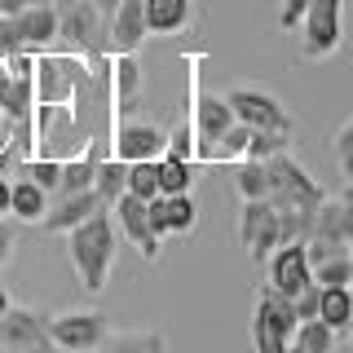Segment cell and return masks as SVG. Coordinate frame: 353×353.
<instances>
[{"label":"cell","mask_w":353,"mask_h":353,"mask_svg":"<svg viewBox=\"0 0 353 353\" xmlns=\"http://www.w3.org/2000/svg\"><path fill=\"white\" fill-rule=\"evenodd\" d=\"M287 353H305V349H296V345H292V349H287Z\"/></svg>","instance_id":"obj_42"},{"label":"cell","mask_w":353,"mask_h":353,"mask_svg":"<svg viewBox=\"0 0 353 353\" xmlns=\"http://www.w3.org/2000/svg\"><path fill=\"white\" fill-rule=\"evenodd\" d=\"M349 287H353V248H349Z\"/></svg>","instance_id":"obj_41"},{"label":"cell","mask_w":353,"mask_h":353,"mask_svg":"<svg viewBox=\"0 0 353 353\" xmlns=\"http://www.w3.org/2000/svg\"><path fill=\"white\" fill-rule=\"evenodd\" d=\"M49 190L44 185H36L31 176H14V190H9V212H14L22 225H40L44 221V212H49Z\"/></svg>","instance_id":"obj_17"},{"label":"cell","mask_w":353,"mask_h":353,"mask_svg":"<svg viewBox=\"0 0 353 353\" xmlns=\"http://www.w3.org/2000/svg\"><path fill=\"white\" fill-rule=\"evenodd\" d=\"M305 9H309V0H283V9H279V27L296 31V27H301V18H305Z\"/></svg>","instance_id":"obj_33"},{"label":"cell","mask_w":353,"mask_h":353,"mask_svg":"<svg viewBox=\"0 0 353 353\" xmlns=\"http://www.w3.org/2000/svg\"><path fill=\"white\" fill-rule=\"evenodd\" d=\"M265 283L279 287V292L296 296L305 283H314V270H309L305 243H279V248L265 256Z\"/></svg>","instance_id":"obj_10"},{"label":"cell","mask_w":353,"mask_h":353,"mask_svg":"<svg viewBox=\"0 0 353 353\" xmlns=\"http://www.w3.org/2000/svg\"><path fill=\"white\" fill-rule=\"evenodd\" d=\"M93 172H97V154H80V159H62V176L53 194H71V190H93Z\"/></svg>","instance_id":"obj_25"},{"label":"cell","mask_w":353,"mask_h":353,"mask_svg":"<svg viewBox=\"0 0 353 353\" xmlns=\"http://www.w3.org/2000/svg\"><path fill=\"white\" fill-rule=\"evenodd\" d=\"M314 283L318 287H349V252H336V256L314 265Z\"/></svg>","instance_id":"obj_29"},{"label":"cell","mask_w":353,"mask_h":353,"mask_svg":"<svg viewBox=\"0 0 353 353\" xmlns=\"http://www.w3.org/2000/svg\"><path fill=\"white\" fill-rule=\"evenodd\" d=\"M323 199L327 190L305 172V163H296L287 150L270 159V203L279 212H318Z\"/></svg>","instance_id":"obj_3"},{"label":"cell","mask_w":353,"mask_h":353,"mask_svg":"<svg viewBox=\"0 0 353 353\" xmlns=\"http://www.w3.org/2000/svg\"><path fill=\"white\" fill-rule=\"evenodd\" d=\"M53 9H58V36L84 53H97V22H102V14H97L93 0H53Z\"/></svg>","instance_id":"obj_11"},{"label":"cell","mask_w":353,"mask_h":353,"mask_svg":"<svg viewBox=\"0 0 353 353\" xmlns=\"http://www.w3.org/2000/svg\"><path fill=\"white\" fill-rule=\"evenodd\" d=\"M27 5H53V0H5L0 14H18V9H27Z\"/></svg>","instance_id":"obj_36"},{"label":"cell","mask_w":353,"mask_h":353,"mask_svg":"<svg viewBox=\"0 0 353 353\" xmlns=\"http://www.w3.org/2000/svg\"><path fill=\"white\" fill-rule=\"evenodd\" d=\"M190 22V0H146V27L150 36H172Z\"/></svg>","instance_id":"obj_18"},{"label":"cell","mask_w":353,"mask_h":353,"mask_svg":"<svg viewBox=\"0 0 353 353\" xmlns=\"http://www.w3.org/2000/svg\"><path fill=\"white\" fill-rule=\"evenodd\" d=\"M318 318L331 327V331H345L353 327V292L349 287H323V301H318Z\"/></svg>","instance_id":"obj_22"},{"label":"cell","mask_w":353,"mask_h":353,"mask_svg":"<svg viewBox=\"0 0 353 353\" xmlns=\"http://www.w3.org/2000/svg\"><path fill=\"white\" fill-rule=\"evenodd\" d=\"M230 110H234L239 124L248 128H270V132H292V115H287V106L279 102L274 93H265V88H252V84H239L225 93Z\"/></svg>","instance_id":"obj_6"},{"label":"cell","mask_w":353,"mask_h":353,"mask_svg":"<svg viewBox=\"0 0 353 353\" xmlns=\"http://www.w3.org/2000/svg\"><path fill=\"white\" fill-rule=\"evenodd\" d=\"M9 309V292H5V283H0V314Z\"/></svg>","instance_id":"obj_40"},{"label":"cell","mask_w":353,"mask_h":353,"mask_svg":"<svg viewBox=\"0 0 353 353\" xmlns=\"http://www.w3.org/2000/svg\"><path fill=\"white\" fill-rule=\"evenodd\" d=\"M154 168H159V194H185L194 181V163L185 159V154L176 150H163L159 159H154Z\"/></svg>","instance_id":"obj_19"},{"label":"cell","mask_w":353,"mask_h":353,"mask_svg":"<svg viewBox=\"0 0 353 353\" xmlns=\"http://www.w3.org/2000/svg\"><path fill=\"white\" fill-rule=\"evenodd\" d=\"M110 336V318L102 309H66V314H49V340L75 353H97L102 340Z\"/></svg>","instance_id":"obj_5"},{"label":"cell","mask_w":353,"mask_h":353,"mask_svg":"<svg viewBox=\"0 0 353 353\" xmlns=\"http://www.w3.org/2000/svg\"><path fill=\"white\" fill-rule=\"evenodd\" d=\"M168 137H163L154 124H119L115 128V154L124 163H137V159H159Z\"/></svg>","instance_id":"obj_15"},{"label":"cell","mask_w":353,"mask_h":353,"mask_svg":"<svg viewBox=\"0 0 353 353\" xmlns=\"http://www.w3.org/2000/svg\"><path fill=\"white\" fill-rule=\"evenodd\" d=\"M301 323L296 301L279 287L261 283L256 287V309H252V349L256 353H287L292 349V331Z\"/></svg>","instance_id":"obj_2"},{"label":"cell","mask_w":353,"mask_h":353,"mask_svg":"<svg viewBox=\"0 0 353 353\" xmlns=\"http://www.w3.org/2000/svg\"><path fill=\"white\" fill-rule=\"evenodd\" d=\"M292 345L305 349V353H336L340 345V331H331L323 318H301L292 331Z\"/></svg>","instance_id":"obj_23"},{"label":"cell","mask_w":353,"mask_h":353,"mask_svg":"<svg viewBox=\"0 0 353 353\" xmlns=\"http://www.w3.org/2000/svg\"><path fill=\"white\" fill-rule=\"evenodd\" d=\"M296 31H301V58L327 62L345 44V0H309Z\"/></svg>","instance_id":"obj_4"},{"label":"cell","mask_w":353,"mask_h":353,"mask_svg":"<svg viewBox=\"0 0 353 353\" xmlns=\"http://www.w3.org/2000/svg\"><path fill=\"white\" fill-rule=\"evenodd\" d=\"M49 340V314L31 305H9L0 314V349L5 353H22V349H36Z\"/></svg>","instance_id":"obj_9"},{"label":"cell","mask_w":353,"mask_h":353,"mask_svg":"<svg viewBox=\"0 0 353 353\" xmlns=\"http://www.w3.org/2000/svg\"><path fill=\"white\" fill-rule=\"evenodd\" d=\"M66 252H71V265H75V274H80L84 292H93V296L106 292L115 256H119V230H115L110 208H97L88 221H80L75 230H66Z\"/></svg>","instance_id":"obj_1"},{"label":"cell","mask_w":353,"mask_h":353,"mask_svg":"<svg viewBox=\"0 0 353 353\" xmlns=\"http://www.w3.org/2000/svg\"><path fill=\"white\" fill-rule=\"evenodd\" d=\"M239 243L248 248V256L256 265H265V256L279 248V208H274L270 199H243Z\"/></svg>","instance_id":"obj_7"},{"label":"cell","mask_w":353,"mask_h":353,"mask_svg":"<svg viewBox=\"0 0 353 353\" xmlns=\"http://www.w3.org/2000/svg\"><path fill=\"white\" fill-rule=\"evenodd\" d=\"M115 93H119V106H128L132 97H137V88H141V66L132 53H115Z\"/></svg>","instance_id":"obj_26"},{"label":"cell","mask_w":353,"mask_h":353,"mask_svg":"<svg viewBox=\"0 0 353 353\" xmlns=\"http://www.w3.org/2000/svg\"><path fill=\"white\" fill-rule=\"evenodd\" d=\"M128 194H137V199H154V194H159V168H154V159L128 163Z\"/></svg>","instance_id":"obj_28"},{"label":"cell","mask_w":353,"mask_h":353,"mask_svg":"<svg viewBox=\"0 0 353 353\" xmlns=\"http://www.w3.org/2000/svg\"><path fill=\"white\" fill-rule=\"evenodd\" d=\"M336 199H340V212H345V239H349V248H353V176H349V185Z\"/></svg>","instance_id":"obj_34"},{"label":"cell","mask_w":353,"mask_h":353,"mask_svg":"<svg viewBox=\"0 0 353 353\" xmlns=\"http://www.w3.org/2000/svg\"><path fill=\"white\" fill-rule=\"evenodd\" d=\"M93 5H97V14H102V18H110L119 9V0H93Z\"/></svg>","instance_id":"obj_38"},{"label":"cell","mask_w":353,"mask_h":353,"mask_svg":"<svg viewBox=\"0 0 353 353\" xmlns=\"http://www.w3.org/2000/svg\"><path fill=\"white\" fill-rule=\"evenodd\" d=\"M287 146H292V132L252 128V137H248V154H243V159H274V154H283Z\"/></svg>","instance_id":"obj_27"},{"label":"cell","mask_w":353,"mask_h":353,"mask_svg":"<svg viewBox=\"0 0 353 353\" xmlns=\"http://www.w3.org/2000/svg\"><path fill=\"white\" fill-rule=\"evenodd\" d=\"M110 216H115V230H119V239H128V248H137L146 261H159V248L163 243L154 239V230H150V212H146V199H137V194H119L115 203H110Z\"/></svg>","instance_id":"obj_8"},{"label":"cell","mask_w":353,"mask_h":353,"mask_svg":"<svg viewBox=\"0 0 353 353\" xmlns=\"http://www.w3.org/2000/svg\"><path fill=\"white\" fill-rule=\"evenodd\" d=\"M234 190L239 199H270V159H239Z\"/></svg>","instance_id":"obj_24"},{"label":"cell","mask_w":353,"mask_h":353,"mask_svg":"<svg viewBox=\"0 0 353 353\" xmlns=\"http://www.w3.org/2000/svg\"><path fill=\"white\" fill-rule=\"evenodd\" d=\"M97 353H168V340L159 331H110Z\"/></svg>","instance_id":"obj_21"},{"label":"cell","mask_w":353,"mask_h":353,"mask_svg":"<svg viewBox=\"0 0 353 353\" xmlns=\"http://www.w3.org/2000/svg\"><path fill=\"white\" fill-rule=\"evenodd\" d=\"M9 256H14V230H9V221L0 216V265H9Z\"/></svg>","instance_id":"obj_35"},{"label":"cell","mask_w":353,"mask_h":353,"mask_svg":"<svg viewBox=\"0 0 353 353\" xmlns=\"http://www.w3.org/2000/svg\"><path fill=\"white\" fill-rule=\"evenodd\" d=\"M93 190H97V199H102V208H110L119 194L128 190V163L119 159V154H110V159H97Z\"/></svg>","instance_id":"obj_20"},{"label":"cell","mask_w":353,"mask_h":353,"mask_svg":"<svg viewBox=\"0 0 353 353\" xmlns=\"http://www.w3.org/2000/svg\"><path fill=\"white\" fill-rule=\"evenodd\" d=\"M230 124H234V110H230L225 93H199V102H194V132H199V146H194V154H199L203 163H208V150H212V141H216Z\"/></svg>","instance_id":"obj_13"},{"label":"cell","mask_w":353,"mask_h":353,"mask_svg":"<svg viewBox=\"0 0 353 353\" xmlns=\"http://www.w3.org/2000/svg\"><path fill=\"white\" fill-rule=\"evenodd\" d=\"M36 93L44 106H66L75 97V75L66 58H36Z\"/></svg>","instance_id":"obj_16"},{"label":"cell","mask_w":353,"mask_h":353,"mask_svg":"<svg viewBox=\"0 0 353 353\" xmlns=\"http://www.w3.org/2000/svg\"><path fill=\"white\" fill-rule=\"evenodd\" d=\"M22 176H31L36 185H44V190H58V176H62V159H22L18 163Z\"/></svg>","instance_id":"obj_30"},{"label":"cell","mask_w":353,"mask_h":353,"mask_svg":"<svg viewBox=\"0 0 353 353\" xmlns=\"http://www.w3.org/2000/svg\"><path fill=\"white\" fill-rule=\"evenodd\" d=\"M9 190H14V176L0 172V212H9Z\"/></svg>","instance_id":"obj_37"},{"label":"cell","mask_w":353,"mask_h":353,"mask_svg":"<svg viewBox=\"0 0 353 353\" xmlns=\"http://www.w3.org/2000/svg\"><path fill=\"white\" fill-rule=\"evenodd\" d=\"M331 150H336V163L340 172L353 176V119H345V124L336 128V137H331Z\"/></svg>","instance_id":"obj_31"},{"label":"cell","mask_w":353,"mask_h":353,"mask_svg":"<svg viewBox=\"0 0 353 353\" xmlns=\"http://www.w3.org/2000/svg\"><path fill=\"white\" fill-rule=\"evenodd\" d=\"M292 301H296V314H301V318H318V301H323V287H318V283H305L301 292L292 296Z\"/></svg>","instance_id":"obj_32"},{"label":"cell","mask_w":353,"mask_h":353,"mask_svg":"<svg viewBox=\"0 0 353 353\" xmlns=\"http://www.w3.org/2000/svg\"><path fill=\"white\" fill-rule=\"evenodd\" d=\"M22 353H62V345H53V340H44V345H36V349H22Z\"/></svg>","instance_id":"obj_39"},{"label":"cell","mask_w":353,"mask_h":353,"mask_svg":"<svg viewBox=\"0 0 353 353\" xmlns=\"http://www.w3.org/2000/svg\"><path fill=\"white\" fill-rule=\"evenodd\" d=\"M102 208V199L97 190H71V194H53L49 199V212H44L40 230H49V234H66V230H75L80 221H88Z\"/></svg>","instance_id":"obj_12"},{"label":"cell","mask_w":353,"mask_h":353,"mask_svg":"<svg viewBox=\"0 0 353 353\" xmlns=\"http://www.w3.org/2000/svg\"><path fill=\"white\" fill-rule=\"evenodd\" d=\"M106 22H110L106 40H110V49H115V53H137L141 40L150 36V27H146V0H119V9Z\"/></svg>","instance_id":"obj_14"}]
</instances>
